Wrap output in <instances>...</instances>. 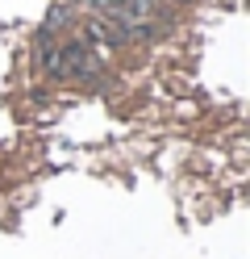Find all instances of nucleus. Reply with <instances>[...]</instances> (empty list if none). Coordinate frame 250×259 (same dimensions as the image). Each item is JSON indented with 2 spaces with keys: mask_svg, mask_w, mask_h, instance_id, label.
<instances>
[{
  "mask_svg": "<svg viewBox=\"0 0 250 259\" xmlns=\"http://www.w3.org/2000/svg\"><path fill=\"white\" fill-rule=\"evenodd\" d=\"M96 71H100V59L92 55L88 38H75V42L59 46V79H67V75H96Z\"/></svg>",
  "mask_w": 250,
  "mask_h": 259,
  "instance_id": "obj_1",
  "label": "nucleus"
},
{
  "mask_svg": "<svg viewBox=\"0 0 250 259\" xmlns=\"http://www.w3.org/2000/svg\"><path fill=\"white\" fill-rule=\"evenodd\" d=\"M71 21H75V9H71V5H55V13L46 17V29L55 34V29H67Z\"/></svg>",
  "mask_w": 250,
  "mask_h": 259,
  "instance_id": "obj_4",
  "label": "nucleus"
},
{
  "mask_svg": "<svg viewBox=\"0 0 250 259\" xmlns=\"http://www.w3.org/2000/svg\"><path fill=\"white\" fill-rule=\"evenodd\" d=\"M155 13H159L155 0H121V5H117V13H113V21L121 25L129 38H138V34H146V29H150Z\"/></svg>",
  "mask_w": 250,
  "mask_h": 259,
  "instance_id": "obj_2",
  "label": "nucleus"
},
{
  "mask_svg": "<svg viewBox=\"0 0 250 259\" xmlns=\"http://www.w3.org/2000/svg\"><path fill=\"white\" fill-rule=\"evenodd\" d=\"M83 5H88L96 17H113L117 13V5H121V0H83Z\"/></svg>",
  "mask_w": 250,
  "mask_h": 259,
  "instance_id": "obj_5",
  "label": "nucleus"
},
{
  "mask_svg": "<svg viewBox=\"0 0 250 259\" xmlns=\"http://www.w3.org/2000/svg\"><path fill=\"white\" fill-rule=\"evenodd\" d=\"M83 38H88V42H100V46H125V42H129V34H125L113 17H88Z\"/></svg>",
  "mask_w": 250,
  "mask_h": 259,
  "instance_id": "obj_3",
  "label": "nucleus"
}]
</instances>
